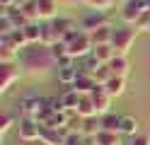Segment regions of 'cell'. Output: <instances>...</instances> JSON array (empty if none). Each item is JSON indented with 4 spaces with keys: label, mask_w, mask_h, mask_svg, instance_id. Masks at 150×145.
Masks as SVG:
<instances>
[{
    "label": "cell",
    "mask_w": 150,
    "mask_h": 145,
    "mask_svg": "<svg viewBox=\"0 0 150 145\" xmlns=\"http://www.w3.org/2000/svg\"><path fill=\"white\" fill-rule=\"evenodd\" d=\"M61 41L68 44V56L75 58V61H80V58H87L92 53V48H95V44H92V36L90 32H85L82 27L73 29V32H68Z\"/></svg>",
    "instance_id": "2"
},
{
    "label": "cell",
    "mask_w": 150,
    "mask_h": 145,
    "mask_svg": "<svg viewBox=\"0 0 150 145\" xmlns=\"http://www.w3.org/2000/svg\"><path fill=\"white\" fill-rule=\"evenodd\" d=\"M104 24H111L104 10H92V12H87L85 17H82V22H80V27L85 29V32H95V29L104 27Z\"/></svg>",
    "instance_id": "9"
},
{
    "label": "cell",
    "mask_w": 150,
    "mask_h": 145,
    "mask_svg": "<svg viewBox=\"0 0 150 145\" xmlns=\"http://www.w3.org/2000/svg\"><path fill=\"white\" fill-rule=\"evenodd\" d=\"M56 41H58V36H56V32L51 29V22H44V24H41V44L53 46Z\"/></svg>",
    "instance_id": "26"
},
{
    "label": "cell",
    "mask_w": 150,
    "mask_h": 145,
    "mask_svg": "<svg viewBox=\"0 0 150 145\" xmlns=\"http://www.w3.org/2000/svg\"><path fill=\"white\" fill-rule=\"evenodd\" d=\"M140 133V121L136 116H121V135H128V138H133V135Z\"/></svg>",
    "instance_id": "19"
},
{
    "label": "cell",
    "mask_w": 150,
    "mask_h": 145,
    "mask_svg": "<svg viewBox=\"0 0 150 145\" xmlns=\"http://www.w3.org/2000/svg\"><path fill=\"white\" fill-rule=\"evenodd\" d=\"M17 135H20L24 143L39 140V135H41L39 121H36V119H20V121H17Z\"/></svg>",
    "instance_id": "7"
},
{
    "label": "cell",
    "mask_w": 150,
    "mask_h": 145,
    "mask_svg": "<svg viewBox=\"0 0 150 145\" xmlns=\"http://www.w3.org/2000/svg\"><path fill=\"white\" fill-rule=\"evenodd\" d=\"M36 3V10H39V19H46V22H51L58 12V0H34Z\"/></svg>",
    "instance_id": "12"
},
{
    "label": "cell",
    "mask_w": 150,
    "mask_h": 145,
    "mask_svg": "<svg viewBox=\"0 0 150 145\" xmlns=\"http://www.w3.org/2000/svg\"><path fill=\"white\" fill-rule=\"evenodd\" d=\"M133 27L138 29V32H148V29H150V10H145V12L138 17V22H136Z\"/></svg>",
    "instance_id": "31"
},
{
    "label": "cell",
    "mask_w": 150,
    "mask_h": 145,
    "mask_svg": "<svg viewBox=\"0 0 150 145\" xmlns=\"http://www.w3.org/2000/svg\"><path fill=\"white\" fill-rule=\"evenodd\" d=\"M111 75H114V73H111V68H109L107 63H102V65L97 68V70L92 73V77L97 80V85H104L107 80H111Z\"/></svg>",
    "instance_id": "27"
},
{
    "label": "cell",
    "mask_w": 150,
    "mask_h": 145,
    "mask_svg": "<svg viewBox=\"0 0 150 145\" xmlns=\"http://www.w3.org/2000/svg\"><path fill=\"white\" fill-rule=\"evenodd\" d=\"M58 3H61V5H70V7H73V5H82L80 0H58Z\"/></svg>",
    "instance_id": "36"
},
{
    "label": "cell",
    "mask_w": 150,
    "mask_h": 145,
    "mask_svg": "<svg viewBox=\"0 0 150 145\" xmlns=\"http://www.w3.org/2000/svg\"><path fill=\"white\" fill-rule=\"evenodd\" d=\"M17 65L22 68V73H27L29 77H46L58 63L51 53V46L46 44H29L24 46L20 56H17Z\"/></svg>",
    "instance_id": "1"
},
{
    "label": "cell",
    "mask_w": 150,
    "mask_h": 145,
    "mask_svg": "<svg viewBox=\"0 0 150 145\" xmlns=\"http://www.w3.org/2000/svg\"><path fill=\"white\" fill-rule=\"evenodd\" d=\"M128 145H150V135H148V133H138V135L131 138Z\"/></svg>",
    "instance_id": "34"
},
{
    "label": "cell",
    "mask_w": 150,
    "mask_h": 145,
    "mask_svg": "<svg viewBox=\"0 0 150 145\" xmlns=\"http://www.w3.org/2000/svg\"><path fill=\"white\" fill-rule=\"evenodd\" d=\"M51 29L56 32V36H58V41L68 34V32H73V29H78V22L75 19H70V17H53L51 19Z\"/></svg>",
    "instance_id": "11"
},
{
    "label": "cell",
    "mask_w": 150,
    "mask_h": 145,
    "mask_svg": "<svg viewBox=\"0 0 150 145\" xmlns=\"http://www.w3.org/2000/svg\"><path fill=\"white\" fill-rule=\"evenodd\" d=\"M148 34H150V29H148Z\"/></svg>",
    "instance_id": "39"
},
{
    "label": "cell",
    "mask_w": 150,
    "mask_h": 145,
    "mask_svg": "<svg viewBox=\"0 0 150 145\" xmlns=\"http://www.w3.org/2000/svg\"><path fill=\"white\" fill-rule=\"evenodd\" d=\"M22 68L17 63H0V94H7L15 82H20Z\"/></svg>",
    "instance_id": "5"
},
{
    "label": "cell",
    "mask_w": 150,
    "mask_h": 145,
    "mask_svg": "<svg viewBox=\"0 0 150 145\" xmlns=\"http://www.w3.org/2000/svg\"><path fill=\"white\" fill-rule=\"evenodd\" d=\"M107 65L111 68V73L119 75V77H128V73H131V61H128V56H121V53H116Z\"/></svg>",
    "instance_id": "13"
},
{
    "label": "cell",
    "mask_w": 150,
    "mask_h": 145,
    "mask_svg": "<svg viewBox=\"0 0 150 145\" xmlns=\"http://www.w3.org/2000/svg\"><path fill=\"white\" fill-rule=\"evenodd\" d=\"M136 36H138V29H131V27H114V36H111L114 53L128 56V51H131L133 44H136Z\"/></svg>",
    "instance_id": "3"
},
{
    "label": "cell",
    "mask_w": 150,
    "mask_h": 145,
    "mask_svg": "<svg viewBox=\"0 0 150 145\" xmlns=\"http://www.w3.org/2000/svg\"><path fill=\"white\" fill-rule=\"evenodd\" d=\"M78 116L80 119H90V116H97V109H95V102H92L90 94H82L80 97V104H78Z\"/></svg>",
    "instance_id": "20"
},
{
    "label": "cell",
    "mask_w": 150,
    "mask_h": 145,
    "mask_svg": "<svg viewBox=\"0 0 150 145\" xmlns=\"http://www.w3.org/2000/svg\"><path fill=\"white\" fill-rule=\"evenodd\" d=\"M95 87H97V80H95V77H92L90 73H80L78 80H75V85H73V90H78L80 94H90Z\"/></svg>",
    "instance_id": "15"
},
{
    "label": "cell",
    "mask_w": 150,
    "mask_h": 145,
    "mask_svg": "<svg viewBox=\"0 0 150 145\" xmlns=\"http://www.w3.org/2000/svg\"><path fill=\"white\" fill-rule=\"evenodd\" d=\"M80 97H82V94H80L78 90H73V87H70L68 92H63V94H61V99H63V104H65V109H78Z\"/></svg>",
    "instance_id": "25"
},
{
    "label": "cell",
    "mask_w": 150,
    "mask_h": 145,
    "mask_svg": "<svg viewBox=\"0 0 150 145\" xmlns=\"http://www.w3.org/2000/svg\"><path fill=\"white\" fill-rule=\"evenodd\" d=\"M145 5H148V10H150V0H145Z\"/></svg>",
    "instance_id": "38"
},
{
    "label": "cell",
    "mask_w": 150,
    "mask_h": 145,
    "mask_svg": "<svg viewBox=\"0 0 150 145\" xmlns=\"http://www.w3.org/2000/svg\"><path fill=\"white\" fill-rule=\"evenodd\" d=\"M24 36L29 44H41V22H29L24 27Z\"/></svg>",
    "instance_id": "24"
},
{
    "label": "cell",
    "mask_w": 150,
    "mask_h": 145,
    "mask_svg": "<svg viewBox=\"0 0 150 145\" xmlns=\"http://www.w3.org/2000/svg\"><path fill=\"white\" fill-rule=\"evenodd\" d=\"M145 10H148L145 0H124V3H121V19H124L126 24H136L138 17L143 15Z\"/></svg>",
    "instance_id": "6"
},
{
    "label": "cell",
    "mask_w": 150,
    "mask_h": 145,
    "mask_svg": "<svg viewBox=\"0 0 150 145\" xmlns=\"http://www.w3.org/2000/svg\"><path fill=\"white\" fill-rule=\"evenodd\" d=\"M99 116H90V119H82L80 121V131L87 135V138H95V135L99 133Z\"/></svg>",
    "instance_id": "22"
},
{
    "label": "cell",
    "mask_w": 150,
    "mask_h": 145,
    "mask_svg": "<svg viewBox=\"0 0 150 145\" xmlns=\"http://www.w3.org/2000/svg\"><path fill=\"white\" fill-rule=\"evenodd\" d=\"M78 75H80L78 61H75L73 65H61V68H58V82H61V85L73 87V85H75V80H78Z\"/></svg>",
    "instance_id": "14"
},
{
    "label": "cell",
    "mask_w": 150,
    "mask_h": 145,
    "mask_svg": "<svg viewBox=\"0 0 150 145\" xmlns=\"http://www.w3.org/2000/svg\"><path fill=\"white\" fill-rule=\"evenodd\" d=\"M27 3H32V0H15V5H17V7H22V5H27Z\"/></svg>",
    "instance_id": "37"
},
{
    "label": "cell",
    "mask_w": 150,
    "mask_h": 145,
    "mask_svg": "<svg viewBox=\"0 0 150 145\" xmlns=\"http://www.w3.org/2000/svg\"><path fill=\"white\" fill-rule=\"evenodd\" d=\"M104 90H107L111 97H114V99H116V97H121V94L126 92V77L111 75V80H107V82H104Z\"/></svg>",
    "instance_id": "17"
},
{
    "label": "cell",
    "mask_w": 150,
    "mask_h": 145,
    "mask_svg": "<svg viewBox=\"0 0 150 145\" xmlns=\"http://www.w3.org/2000/svg\"><path fill=\"white\" fill-rule=\"evenodd\" d=\"M92 97V102H95V109H97V116H104L111 111V102H114V97H111L107 90H104V85H97L95 90L90 92Z\"/></svg>",
    "instance_id": "8"
},
{
    "label": "cell",
    "mask_w": 150,
    "mask_h": 145,
    "mask_svg": "<svg viewBox=\"0 0 150 145\" xmlns=\"http://www.w3.org/2000/svg\"><path fill=\"white\" fill-rule=\"evenodd\" d=\"M12 123H15V119H12L10 114H3V116H0V135H5L7 131H10Z\"/></svg>",
    "instance_id": "32"
},
{
    "label": "cell",
    "mask_w": 150,
    "mask_h": 145,
    "mask_svg": "<svg viewBox=\"0 0 150 145\" xmlns=\"http://www.w3.org/2000/svg\"><path fill=\"white\" fill-rule=\"evenodd\" d=\"M70 128H41L39 140L44 145H65V135Z\"/></svg>",
    "instance_id": "10"
},
{
    "label": "cell",
    "mask_w": 150,
    "mask_h": 145,
    "mask_svg": "<svg viewBox=\"0 0 150 145\" xmlns=\"http://www.w3.org/2000/svg\"><path fill=\"white\" fill-rule=\"evenodd\" d=\"M92 36V44L99 46V44H111V36H114V24H104V27H99L95 29V32H90Z\"/></svg>",
    "instance_id": "16"
},
{
    "label": "cell",
    "mask_w": 150,
    "mask_h": 145,
    "mask_svg": "<svg viewBox=\"0 0 150 145\" xmlns=\"http://www.w3.org/2000/svg\"><path fill=\"white\" fill-rule=\"evenodd\" d=\"M119 135L121 133H111V131H102L99 128V133L95 135V145H121Z\"/></svg>",
    "instance_id": "23"
},
{
    "label": "cell",
    "mask_w": 150,
    "mask_h": 145,
    "mask_svg": "<svg viewBox=\"0 0 150 145\" xmlns=\"http://www.w3.org/2000/svg\"><path fill=\"white\" fill-rule=\"evenodd\" d=\"M22 12L32 19V22H39V10H36V3L32 0V3H27V5H22Z\"/></svg>",
    "instance_id": "30"
},
{
    "label": "cell",
    "mask_w": 150,
    "mask_h": 145,
    "mask_svg": "<svg viewBox=\"0 0 150 145\" xmlns=\"http://www.w3.org/2000/svg\"><path fill=\"white\" fill-rule=\"evenodd\" d=\"M65 145H87V135L82 131H68V135H65Z\"/></svg>",
    "instance_id": "28"
},
{
    "label": "cell",
    "mask_w": 150,
    "mask_h": 145,
    "mask_svg": "<svg viewBox=\"0 0 150 145\" xmlns=\"http://www.w3.org/2000/svg\"><path fill=\"white\" fill-rule=\"evenodd\" d=\"M116 3H119V0H92V5H90V7H92V10H104V12H107V10H109V7H114Z\"/></svg>",
    "instance_id": "33"
},
{
    "label": "cell",
    "mask_w": 150,
    "mask_h": 145,
    "mask_svg": "<svg viewBox=\"0 0 150 145\" xmlns=\"http://www.w3.org/2000/svg\"><path fill=\"white\" fill-rule=\"evenodd\" d=\"M99 126H102V131L121 133V116H116L114 111H109V114H104V116H99Z\"/></svg>",
    "instance_id": "18"
},
{
    "label": "cell",
    "mask_w": 150,
    "mask_h": 145,
    "mask_svg": "<svg viewBox=\"0 0 150 145\" xmlns=\"http://www.w3.org/2000/svg\"><path fill=\"white\" fill-rule=\"evenodd\" d=\"M51 53H53V58H56V63H58L61 58L68 56V44H65V41H56V44L51 46Z\"/></svg>",
    "instance_id": "29"
},
{
    "label": "cell",
    "mask_w": 150,
    "mask_h": 145,
    "mask_svg": "<svg viewBox=\"0 0 150 145\" xmlns=\"http://www.w3.org/2000/svg\"><path fill=\"white\" fill-rule=\"evenodd\" d=\"M92 56H95L99 63H109L116 53H114V46H111V44H99V46L92 48Z\"/></svg>",
    "instance_id": "21"
},
{
    "label": "cell",
    "mask_w": 150,
    "mask_h": 145,
    "mask_svg": "<svg viewBox=\"0 0 150 145\" xmlns=\"http://www.w3.org/2000/svg\"><path fill=\"white\" fill-rule=\"evenodd\" d=\"M0 7L7 10V7H15V0H0Z\"/></svg>",
    "instance_id": "35"
},
{
    "label": "cell",
    "mask_w": 150,
    "mask_h": 145,
    "mask_svg": "<svg viewBox=\"0 0 150 145\" xmlns=\"http://www.w3.org/2000/svg\"><path fill=\"white\" fill-rule=\"evenodd\" d=\"M17 106H20V119H36L46 109V97H39V94L22 97Z\"/></svg>",
    "instance_id": "4"
}]
</instances>
